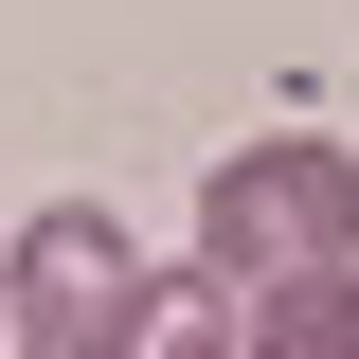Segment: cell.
Returning <instances> with one entry per match:
<instances>
[{"label": "cell", "instance_id": "obj_1", "mask_svg": "<svg viewBox=\"0 0 359 359\" xmlns=\"http://www.w3.org/2000/svg\"><path fill=\"white\" fill-rule=\"evenodd\" d=\"M198 269L216 287H323V269H359V144H306V126H269L216 162V198H198Z\"/></svg>", "mask_w": 359, "mask_h": 359}, {"label": "cell", "instance_id": "obj_2", "mask_svg": "<svg viewBox=\"0 0 359 359\" xmlns=\"http://www.w3.org/2000/svg\"><path fill=\"white\" fill-rule=\"evenodd\" d=\"M144 252H126V216H90V198H54V216H18L0 233V359H126L144 341Z\"/></svg>", "mask_w": 359, "mask_h": 359}, {"label": "cell", "instance_id": "obj_3", "mask_svg": "<svg viewBox=\"0 0 359 359\" xmlns=\"http://www.w3.org/2000/svg\"><path fill=\"white\" fill-rule=\"evenodd\" d=\"M233 359H359V269H323V287H269V306L233 323Z\"/></svg>", "mask_w": 359, "mask_h": 359}, {"label": "cell", "instance_id": "obj_4", "mask_svg": "<svg viewBox=\"0 0 359 359\" xmlns=\"http://www.w3.org/2000/svg\"><path fill=\"white\" fill-rule=\"evenodd\" d=\"M126 359H233V323H216V306H180V287H162V306H144V341H126Z\"/></svg>", "mask_w": 359, "mask_h": 359}]
</instances>
